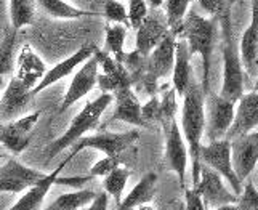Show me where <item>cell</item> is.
<instances>
[{
	"instance_id": "7dc6e473",
	"label": "cell",
	"mask_w": 258,
	"mask_h": 210,
	"mask_svg": "<svg viewBox=\"0 0 258 210\" xmlns=\"http://www.w3.org/2000/svg\"><path fill=\"white\" fill-rule=\"evenodd\" d=\"M252 133H253V135H255V136L258 138V132H252Z\"/></svg>"
},
{
	"instance_id": "d6986e66",
	"label": "cell",
	"mask_w": 258,
	"mask_h": 210,
	"mask_svg": "<svg viewBox=\"0 0 258 210\" xmlns=\"http://www.w3.org/2000/svg\"><path fill=\"white\" fill-rule=\"evenodd\" d=\"M76 157L74 153H71L64 161H61V164L58 165V167L47 173L45 177H43L37 185L31 186L29 189H26V192L23 194V197H20L16 200V202L7 210H39V207L42 205L43 199H45V196L48 194V191L51 189L53 185H58V177L59 173L63 172V169L66 167V165L73 161Z\"/></svg>"
},
{
	"instance_id": "7402d4cb",
	"label": "cell",
	"mask_w": 258,
	"mask_h": 210,
	"mask_svg": "<svg viewBox=\"0 0 258 210\" xmlns=\"http://www.w3.org/2000/svg\"><path fill=\"white\" fill-rule=\"evenodd\" d=\"M114 112L112 120H120L135 127H146V122L141 116V103L132 87H125L112 93Z\"/></svg>"
},
{
	"instance_id": "ffe728a7",
	"label": "cell",
	"mask_w": 258,
	"mask_h": 210,
	"mask_svg": "<svg viewBox=\"0 0 258 210\" xmlns=\"http://www.w3.org/2000/svg\"><path fill=\"white\" fill-rule=\"evenodd\" d=\"M244 73L250 77H258V0H252V18L248 28L244 31L239 43Z\"/></svg>"
},
{
	"instance_id": "cb8c5ba5",
	"label": "cell",
	"mask_w": 258,
	"mask_h": 210,
	"mask_svg": "<svg viewBox=\"0 0 258 210\" xmlns=\"http://www.w3.org/2000/svg\"><path fill=\"white\" fill-rule=\"evenodd\" d=\"M172 81L173 89L178 96H183L186 90L189 89L192 82V71H191V53L188 43L183 37H176L175 43V63L172 69Z\"/></svg>"
},
{
	"instance_id": "ab89813d",
	"label": "cell",
	"mask_w": 258,
	"mask_h": 210,
	"mask_svg": "<svg viewBox=\"0 0 258 210\" xmlns=\"http://www.w3.org/2000/svg\"><path fill=\"white\" fill-rule=\"evenodd\" d=\"M184 200H186V210H207L204 205L202 197L196 192V189H188L184 188Z\"/></svg>"
},
{
	"instance_id": "4dcf8cb0",
	"label": "cell",
	"mask_w": 258,
	"mask_h": 210,
	"mask_svg": "<svg viewBox=\"0 0 258 210\" xmlns=\"http://www.w3.org/2000/svg\"><path fill=\"white\" fill-rule=\"evenodd\" d=\"M128 178H130V170L127 167H117L109 175H106L103 180L104 191L108 192V196H111L115 200L117 205L122 202V196H123V191H125Z\"/></svg>"
},
{
	"instance_id": "9c48e42d",
	"label": "cell",
	"mask_w": 258,
	"mask_h": 210,
	"mask_svg": "<svg viewBox=\"0 0 258 210\" xmlns=\"http://www.w3.org/2000/svg\"><path fill=\"white\" fill-rule=\"evenodd\" d=\"M140 139L138 130H128L123 133H112V132H103L92 136H82L74 145L73 153L77 154L85 148L101 151L104 156H119L122 157L123 153H127L130 148Z\"/></svg>"
},
{
	"instance_id": "d6a6232c",
	"label": "cell",
	"mask_w": 258,
	"mask_h": 210,
	"mask_svg": "<svg viewBox=\"0 0 258 210\" xmlns=\"http://www.w3.org/2000/svg\"><path fill=\"white\" fill-rule=\"evenodd\" d=\"M103 15L106 16V20L112 24H122L128 29L130 23H128V13L125 10L119 0H106L104 7H103Z\"/></svg>"
},
{
	"instance_id": "d4e9b609",
	"label": "cell",
	"mask_w": 258,
	"mask_h": 210,
	"mask_svg": "<svg viewBox=\"0 0 258 210\" xmlns=\"http://www.w3.org/2000/svg\"><path fill=\"white\" fill-rule=\"evenodd\" d=\"M156 186H157V175L154 172L145 173L141 180L133 186V189L125 196V199L117 205V210H135L151 202L156 194Z\"/></svg>"
},
{
	"instance_id": "f6af8a7d",
	"label": "cell",
	"mask_w": 258,
	"mask_h": 210,
	"mask_svg": "<svg viewBox=\"0 0 258 210\" xmlns=\"http://www.w3.org/2000/svg\"><path fill=\"white\" fill-rule=\"evenodd\" d=\"M5 87V77L4 76H0V90H2Z\"/></svg>"
},
{
	"instance_id": "bcb514c9",
	"label": "cell",
	"mask_w": 258,
	"mask_h": 210,
	"mask_svg": "<svg viewBox=\"0 0 258 210\" xmlns=\"http://www.w3.org/2000/svg\"><path fill=\"white\" fill-rule=\"evenodd\" d=\"M253 92H258V77L255 79V85H253Z\"/></svg>"
},
{
	"instance_id": "74e56055",
	"label": "cell",
	"mask_w": 258,
	"mask_h": 210,
	"mask_svg": "<svg viewBox=\"0 0 258 210\" xmlns=\"http://www.w3.org/2000/svg\"><path fill=\"white\" fill-rule=\"evenodd\" d=\"M141 116H143L146 125L149 122H156V120L161 122V100L156 95L151 96V100L141 106Z\"/></svg>"
},
{
	"instance_id": "2e32d148",
	"label": "cell",
	"mask_w": 258,
	"mask_h": 210,
	"mask_svg": "<svg viewBox=\"0 0 258 210\" xmlns=\"http://www.w3.org/2000/svg\"><path fill=\"white\" fill-rule=\"evenodd\" d=\"M96 48L98 47L95 45V43H87V45L81 47L77 51H74L71 56H68L66 59L59 61V63L55 64L51 69H47V73H45V76L42 77V81L32 89V92H31L32 96L39 95L40 92L48 89L50 85L63 81L64 77L71 76L79 66H82L88 58H92L95 55Z\"/></svg>"
},
{
	"instance_id": "8992f818",
	"label": "cell",
	"mask_w": 258,
	"mask_h": 210,
	"mask_svg": "<svg viewBox=\"0 0 258 210\" xmlns=\"http://www.w3.org/2000/svg\"><path fill=\"white\" fill-rule=\"evenodd\" d=\"M201 162L207 165L212 170H215L223 177L229 186L233 188V192L239 196L242 192V183L239 181L237 175L231 161V142L226 138L218 139V142H210L209 145L201 146Z\"/></svg>"
},
{
	"instance_id": "4fadbf2b",
	"label": "cell",
	"mask_w": 258,
	"mask_h": 210,
	"mask_svg": "<svg viewBox=\"0 0 258 210\" xmlns=\"http://www.w3.org/2000/svg\"><path fill=\"white\" fill-rule=\"evenodd\" d=\"M98 71H100V64H98V59L93 55L76 71L73 81L69 84V89L66 90L64 98L61 101V106L58 109L59 112L68 111L73 104H76L79 100H82L84 96H87L95 89V85L98 82Z\"/></svg>"
},
{
	"instance_id": "7c38bea8",
	"label": "cell",
	"mask_w": 258,
	"mask_h": 210,
	"mask_svg": "<svg viewBox=\"0 0 258 210\" xmlns=\"http://www.w3.org/2000/svg\"><path fill=\"white\" fill-rule=\"evenodd\" d=\"M95 56L101 67V73H98L96 85H100L103 93H114L120 89L133 85L132 76L127 71V67L123 66V63H119L117 59H114L109 53H106L104 50L100 48H96Z\"/></svg>"
},
{
	"instance_id": "836d02e7",
	"label": "cell",
	"mask_w": 258,
	"mask_h": 210,
	"mask_svg": "<svg viewBox=\"0 0 258 210\" xmlns=\"http://www.w3.org/2000/svg\"><path fill=\"white\" fill-rule=\"evenodd\" d=\"M127 13H128L130 28L137 31L141 26V23L146 20V16L149 15V7L146 4V0H130Z\"/></svg>"
},
{
	"instance_id": "f35d334b",
	"label": "cell",
	"mask_w": 258,
	"mask_h": 210,
	"mask_svg": "<svg viewBox=\"0 0 258 210\" xmlns=\"http://www.w3.org/2000/svg\"><path fill=\"white\" fill-rule=\"evenodd\" d=\"M199 5L204 12L215 18H220L225 12V0H199Z\"/></svg>"
},
{
	"instance_id": "8fae6325",
	"label": "cell",
	"mask_w": 258,
	"mask_h": 210,
	"mask_svg": "<svg viewBox=\"0 0 258 210\" xmlns=\"http://www.w3.org/2000/svg\"><path fill=\"white\" fill-rule=\"evenodd\" d=\"M194 189L202 197L204 205L213 208L226 204H236L239 197L234 192L226 189L223 177L215 170H212L210 167H207V165H201L199 181L196 183Z\"/></svg>"
},
{
	"instance_id": "ee69618b",
	"label": "cell",
	"mask_w": 258,
	"mask_h": 210,
	"mask_svg": "<svg viewBox=\"0 0 258 210\" xmlns=\"http://www.w3.org/2000/svg\"><path fill=\"white\" fill-rule=\"evenodd\" d=\"M8 156H10V153H8L5 148L0 145V159H8Z\"/></svg>"
},
{
	"instance_id": "44dd1931",
	"label": "cell",
	"mask_w": 258,
	"mask_h": 210,
	"mask_svg": "<svg viewBox=\"0 0 258 210\" xmlns=\"http://www.w3.org/2000/svg\"><path fill=\"white\" fill-rule=\"evenodd\" d=\"M45 73L47 66L43 63V59L35 53V50L29 43L23 45L15 63V77L32 92V89L42 81Z\"/></svg>"
},
{
	"instance_id": "8d00e7d4",
	"label": "cell",
	"mask_w": 258,
	"mask_h": 210,
	"mask_svg": "<svg viewBox=\"0 0 258 210\" xmlns=\"http://www.w3.org/2000/svg\"><path fill=\"white\" fill-rule=\"evenodd\" d=\"M175 96H176L175 89H170L161 100V122H164L167 125L175 119V112H176Z\"/></svg>"
},
{
	"instance_id": "60d3db41",
	"label": "cell",
	"mask_w": 258,
	"mask_h": 210,
	"mask_svg": "<svg viewBox=\"0 0 258 210\" xmlns=\"http://www.w3.org/2000/svg\"><path fill=\"white\" fill-rule=\"evenodd\" d=\"M108 204H109V196L108 192H98L96 197L92 200L87 207H84L82 210H108Z\"/></svg>"
},
{
	"instance_id": "52a82bcc",
	"label": "cell",
	"mask_w": 258,
	"mask_h": 210,
	"mask_svg": "<svg viewBox=\"0 0 258 210\" xmlns=\"http://www.w3.org/2000/svg\"><path fill=\"white\" fill-rule=\"evenodd\" d=\"M207 112H206V136L210 142L226 138V133L234 120L236 103L223 98L221 95L209 92Z\"/></svg>"
},
{
	"instance_id": "6da1fadb",
	"label": "cell",
	"mask_w": 258,
	"mask_h": 210,
	"mask_svg": "<svg viewBox=\"0 0 258 210\" xmlns=\"http://www.w3.org/2000/svg\"><path fill=\"white\" fill-rule=\"evenodd\" d=\"M204 132H206V93L199 84L191 82L189 89L183 95L181 133L188 146L194 186L201 175V146Z\"/></svg>"
},
{
	"instance_id": "e0dca14e",
	"label": "cell",
	"mask_w": 258,
	"mask_h": 210,
	"mask_svg": "<svg viewBox=\"0 0 258 210\" xmlns=\"http://www.w3.org/2000/svg\"><path fill=\"white\" fill-rule=\"evenodd\" d=\"M258 127V92L244 93L237 101L234 120L231 124L226 139H234L255 132Z\"/></svg>"
},
{
	"instance_id": "5bb4252c",
	"label": "cell",
	"mask_w": 258,
	"mask_h": 210,
	"mask_svg": "<svg viewBox=\"0 0 258 210\" xmlns=\"http://www.w3.org/2000/svg\"><path fill=\"white\" fill-rule=\"evenodd\" d=\"M188 146L183 138L181 128L173 119L167 125L165 133V162L168 169L176 173L180 185L186 188V167H188Z\"/></svg>"
},
{
	"instance_id": "30bf717a",
	"label": "cell",
	"mask_w": 258,
	"mask_h": 210,
	"mask_svg": "<svg viewBox=\"0 0 258 210\" xmlns=\"http://www.w3.org/2000/svg\"><path fill=\"white\" fill-rule=\"evenodd\" d=\"M45 175L47 173L31 169L13 157H8L5 165L0 167V192H10V194L24 192L31 186L37 185Z\"/></svg>"
},
{
	"instance_id": "83f0119b",
	"label": "cell",
	"mask_w": 258,
	"mask_h": 210,
	"mask_svg": "<svg viewBox=\"0 0 258 210\" xmlns=\"http://www.w3.org/2000/svg\"><path fill=\"white\" fill-rule=\"evenodd\" d=\"M125 39L127 28L122 24H109L106 26V37H104V51L109 53L119 63L125 59Z\"/></svg>"
},
{
	"instance_id": "c3c4849f",
	"label": "cell",
	"mask_w": 258,
	"mask_h": 210,
	"mask_svg": "<svg viewBox=\"0 0 258 210\" xmlns=\"http://www.w3.org/2000/svg\"><path fill=\"white\" fill-rule=\"evenodd\" d=\"M0 127H2V124H0Z\"/></svg>"
},
{
	"instance_id": "ba28073f",
	"label": "cell",
	"mask_w": 258,
	"mask_h": 210,
	"mask_svg": "<svg viewBox=\"0 0 258 210\" xmlns=\"http://www.w3.org/2000/svg\"><path fill=\"white\" fill-rule=\"evenodd\" d=\"M39 119L40 111H35L28 116L16 117L8 124L2 125L0 127V145L13 156L21 154L31 145Z\"/></svg>"
},
{
	"instance_id": "3957f363",
	"label": "cell",
	"mask_w": 258,
	"mask_h": 210,
	"mask_svg": "<svg viewBox=\"0 0 258 210\" xmlns=\"http://www.w3.org/2000/svg\"><path fill=\"white\" fill-rule=\"evenodd\" d=\"M112 101H114L112 93H101L93 101L87 103L81 109V112L73 119V122H71L69 127L66 128V132L47 146V150H45L47 161H51L53 157H56L61 151L74 146L79 139L85 136L87 132H90L92 128H95L98 122H100L101 116L104 114V111L109 108V104Z\"/></svg>"
},
{
	"instance_id": "1f68e13d",
	"label": "cell",
	"mask_w": 258,
	"mask_h": 210,
	"mask_svg": "<svg viewBox=\"0 0 258 210\" xmlns=\"http://www.w3.org/2000/svg\"><path fill=\"white\" fill-rule=\"evenodd\" d=\"M16 32L12 29L5 34L0 42V76H10L15 71V47H16Z\"/></svg>"
},
{
	"instance_id": "9a60e30c",
	"label": "cell",
	"mask_w": 258,
	"mask_h": 210,
	"mask_svg": "<svg viewBox=\"0 0 258 210\" xmlns=\"http://www.w3.org/2000/svg\"><path fill=\"white\" fill-rule=\"evenodd\" d=\"M231 142V161L241 183H244L258 164V138L253 133L239 136Z\"/></svg>"
},
{
	"instance_id": "d590c367",
	"label": "cell",
	"mask_w": 258,
	"mask_h": 210,
	"mask_svg": "<svg viewBox=\"0 0 258 210\" xmlns=\"http://www.w3.org/2000/svg\"><path fill=\"white\" fill-rule=\"evenodd\" d=\"M122 164V157L119 156H104L103 159H100L98 162L93 164V167L90 169V175L95 178V177H106V175H109L112 170H115L117 167H120Z\"/></svg>"
},
{
	"instance_id": "5b68a950",
	"label": "cell",
	"mask_w": 258,
	"mask_h": 210,
	"mask_svg": "<svg viewBox=\"0 0 258 210\" xmlns=\"http://www.w3.org/2000/svg\"><path fill=\"white\" fill-rule=\"evenodd\" d=\"M175 43L176 36L168 32L146 58V71L141 79V84L149 95H156L159 79L167 77L172 73L175 63Z\"/></svg>"
},
{
	"instance_id": "277c9868",
	"label": "cell",
	"mask_w": 258,
	"mask_h": 210,
	"mask_svg": "<svg viewBox=\"0 0 258 210\" xmlns=\"http://www.w3.org/2000/svg\"><path fill=\"white\" fill-rule=\"evenodd\" d=\"M221 31H223V84H221L220 95L223 98L237 103L244 95V67L239 45L234 40L233 28H231L229 12L221 13Z\"/></svg>"
},
{
	"instance_id": "ac0fdd59",
	"label": "cell",
	"mask_w": 258,
	"mask_h": 210,
	"mask_svg": "<svg viewBox=\"0 0 258 210\" xmlns=\"http://www.w3.org/2000/svg\"><path fill=\"white\" fill-rule=\"evenodd\" d=\"M168 32H170V29H168L167 18L154 10V13L148 15L146 20L137 29V40H135L137 51L141 56L148 58L151 51L162 42V39Z\"/></svg>"
},
{
	"instance_id": "681fc988",
	"label": "cell",
	"mask_w": 258,
	"mask_h": 210,
	"mask_svg": "<svg viewBox=\"0 0 258 210\" xmlns=\"http://www.w3.org/2000/svg\"><path fill=\"white\" fill-rule=\"evenodd\" d=\"M0 210H2V207H0Z\"/></svg>"
},
{
	"instance_id": "7bdbcfd3",
	"label": "cell",
	"mask_w": 258,
	"mask_h": 210,
	"mask_svg": "<svg viewBox=\"0 0 258 210\" xmlns=\"http://www.w3.org/2000/svg\"><path fill=\"white\" fill-rule=\"evenodd\" d=\"M213 210H239V207L236 204H226V205H220V207L213 208Z\"/></svg>"
},
{
	"instance_id": "603a6c76",
	"label": "cell",
	"mask_w": 258,
	"mask_h": 210,
	"mask_svg": "<svg viewBox=\"0 0 258 210\" xmlns=\"http://www.w3.org/2000/svg\"><path fill=\"white\" fill-rule=\"evenodd\" d=\"M31 98H34L31 89H28L13 76L2 95V100H0V117L8 120L16 119L26 109Z\"/></svg>"
},
{
	"instance_id": "e575fe53",
	"label": "cell",
	"mask_w": 258,
	"mask_h": 210,
	"mask_svg": "<svg viewBox=\"0 0 258 210\" xmlns=\"http://www.w3.org/2000/svg\"><path fill=\"white\" fill-rule=\"evenodd\" d=\"M236 205L239 210H258V189L253 185V181L248 180L245 183L242 192L237 197Z\"/></svg>"
},
{
	"instance_id": "b9f144b4",
	"label": "cell",
	"mask_w": 258,
	"mask_h": 210,
	"mask_svg": "<svg viewBox=\"0 0 258 210\" xmlns=\"http://www.w3.org/2000/svg\"><path fill=\"white\" fill-rule=\"evenodd\" d=\"M146 4L151 10H159V8L165 4V0H146Z\"/></svg>"
},
{
	"instance_id": "7a4b0ae2",
	"label": "cell",
	"mask_w": 258,
	"mask_h": 210,
	"mask_svg": "<svg viewBox=\"0 0 258 210\" xmlns=\"http://www.w3.org/2000/svg\"><path fill=\"white\" fill-rule=\"evenodd\" d=\"M181 37L188 43L189 53L201 55L202 58V90L210 92V63L213 45H215V21L204 18L194 10H189L184 16Z\"/></svg>"
},
{
	"instance_id": "f546056e",
	"label": "cell",
	"mask_w": 258,
	"mask_h": 210,
	"mask_svg": "<svg viewBox=\"0 0 258 210\" xmlns=\"http://www.w3.org/2000/svg\"><path fill=\"white\" fill-rule=\"evenodd\" d=\"M191 5V0H165V18L168 29L176 37H181L183 21L188 13V8Z\"/></svg>"
},
{
	"instance_id": "484cf974",
	"label": "cell",
	"mask_w": 258,
	"mask_h": 210,
	"mask_svg": "<svg viewBox=\"0 0 258 210\" xmlns=\"http://www.w3.org/2000/svg\"><path fill=\"white\" fill-rule=\"evenodd\" d=\"M43 12L51 18L56 20H79V18H88V16H98V13L85 12L74 5H69L64 0H35Z\"/></svg>"
},
{
	"instance_id": "f1b7e54d",
	"label": "cell",
	"mask_w": 258,
	"mask_h": 210,
	"mask_svg": "<svg viewBox=\"0 0 258 210\" xmlns=\"http://www.w3.org/2000/svg\"><path fill=\"white\" fill-rule=\"evenodd\" d=\"M35 16V0H10V23L15 31L32 24Z\"/></svg>"
},
{
	"instance_id": "4316f807",
	"label": "cell",
	"mask_w": 258,
	"mask_h": 210,
	"mask_svg": "<svg viewBox=\"0 0 258 210\" xmlns=\"http://www.w3.org/2000/svg\"><path fill=\"white\" fill-rule=\"evenodd\" d=\"M98 192L93 189H79L74 192H66L56 197L50 205L42 210H81L87 207L96 197Z\"/></svg>"
}]
</instances>
